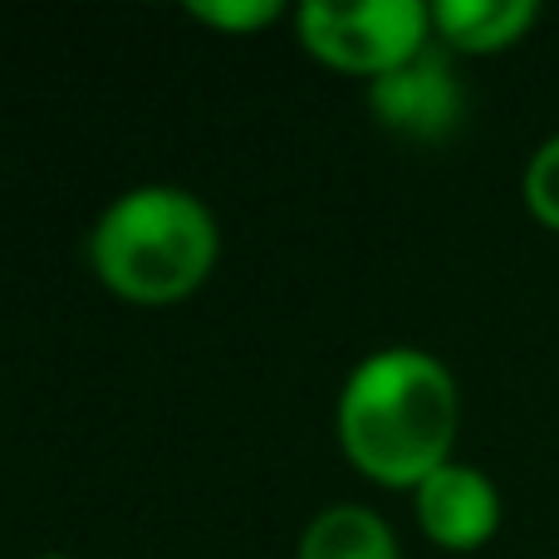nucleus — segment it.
I'll return each instance as SVG.
<instances>
[{"label": "nucleus", "mask_w": 559, "mask_h": 559, "mask_svg": "<svg viewBox=\"0 0 559 559\" xmlns=\"http://www.w3.org/2000/svg\"><path fill=\"white\" fill-rule=\"evenodd\" d=\"M456 378L423 348H378L338 393V447L368 481L393 491H417L437 466L456 462Z\"/></svg>", "instance_id": "nucleus-1"}, {"label": "nucleus", "mask_w": 559, "mask_h": 559, "mask_svg": "<svg viewBox=\"0 0 559 559\" xmlns=\"http://www.w3.org/2000/svg\"><path fill=\"white\" fill-rule=\"evenodd\" d=\"M216 216L187 187L147 182L114 197L88 231V265L114 295L173 305L216 265Z\"/></svg>", "instance_id": "nucleus-2"}, {"label": "nucleus", "mask_w": 559, "mask_h": 559, "mask_svg": "<svg viewBox=\"0 0 559 559\" xmlns=\"http://www.w3.org/2000/svg\"><path fill=\"white\" fill-rule=\"evenodd\" d=\"M295 35L314 59L344 74L378 79L432 45V5L423 0H305Z\"/></svg>", "instance_id": "nucleus-3"}, {"label": "nucleus", "mask_w": 559, "mask_h": 559, "mask_svg": "<svg viewBox=\"0 0 559 559\" xmlns=\"http://www.w3.org/2000/svg\"><path fill=\"white\" fill-rule=\"evenodd\" d=\"M368 108L393 133L437 143V138L456 133V123L466 118V88L456 79V64L447 59V49L427 45L407 64L368 79Z\"/></svg>", "instance_id": "nucleus-4"}, {"label": "nucleus", "mask_w": 559, "mask_h": 559, "mask_svg": "<svg viewBox=\"0 0 559 559\" xmlns=\"http://www.w3.org/2000/svg\"><path fill=\"white\" fill-rule=\"evenodd\" d=\"M413 511L427 540L466 555L481 550L496 535V525H501V491H496V481L481 466L447 462L413 491Z\"/></svg>", "instance_id": "nucleus-5"}, {"label": "nucleus", "mask_w": 559, "mask_h": 559, "mask_svg": "<svg viewBox=\"0 0 559 559\" xmlns=\"http://www.w3.org/2000/svg\"><path fill=\"white\" fill-rule=\"evenodd\" d=\"M540 20L535 0H437L432 35L456 55H501Z\"/></svg>", "instance_id": "nucleus-6"}, {"label": "nucleus", "mask_w": 559, "mask_h": 559, "mask_svg": "<svg viewBox=\"0 0 559 559\" xmlns=\"http://www.w3.org/2000/svg\"><path fill=\"white\" fill-rule=\"evenodd\" d=\"M295 559H397V535L368 506H329L305 525Z\"/></svg>", "instance_id": "nucleus-7"}, {"label": "nucleus", "mask_w": 559, "mask_h": 559, "mask_svg": "<svg viewBox=\"0 0 559 559\" xmlns=\"http://www.w3.org/2000/svg\"><path fill=\"white\" fill-rule=\"evenodd\" d=\"M521 197H525L535 222L559 231V133L545 138V143L531 153L525 177H521Z\"/></svg>", "instance_id": "nucleus-8"}, {"label": "nucleus", "mask_w": 559, "mask_h": 559, "mask_svg": "<svg viewBox=\"0 0 559 559\" xmlns=\"http://www.w3.org/2000/svg\"><path fill=\"white\" fill-rule=\"evenodd\" d=\"M187 10L216 29H255V25H271V20L285 15L280 0H197V5H187Z\"/></svg>", "instance_id": "nucleus-9"}, {"label": "nucleus", "mask_w": 559, "mask_h": 559, "mask_svg": "<svg viewBox=\"0 0 559 559\" xmlns=\"http://www.w3.org/2000/svg\"><path fill=\"white\" fill-rule=\"evenodd\" d=\"M39 559H69V555H39Z\"/></svg>", "instance_id": "nucleus-10"}]
</instances>
